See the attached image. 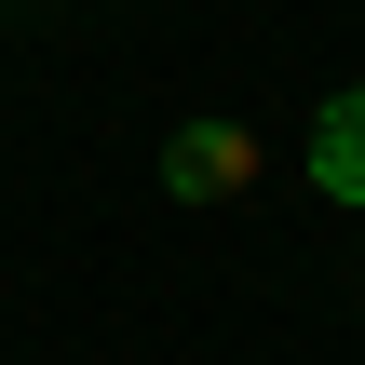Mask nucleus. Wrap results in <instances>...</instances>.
Returning a JSON list of instances; mask_svg holds the SVG:
<instances>
[{
	"instance_id": "2",
	"label": "nucleus",
	"mask_w": 365,
	"mask_h": 365,
	"mask_svg": "<svg viewBox=\"0 0 365 365\" xmlns=\"http://www.w3.org/2000/svg\"><path fill=\"white\" fill-rule=\"evenodd\" d=\"M312 190H325V203H365V81L312 122Z\"/></svg>"
},
{
	"instance_id": "1",
	"label": "nucleus",
	"mask_w": 365,
	"mask_h": 365,
	"mask_svg": "<svg viewBox=\"0 0 365 365\" xmlns=\"http://www.w3.org/2000/svg\"><path fill=\"white\" fill-rule=\"evenodd\" d=\"M163 176H176V190H190V203H217V190H230V203H244V176H257V149H244V135H230V122H190V135H176V163H163Z\"/></svg>"
}]
</instances>
